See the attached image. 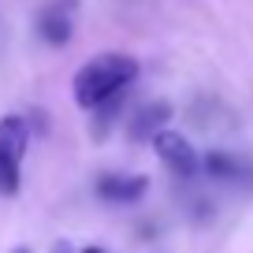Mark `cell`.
<instances>
[{
  "label": "cell",
  "mask_w": 253,
  "mask_h": 253,
  "mask_svg": "<svg viewBox=\"0 0 253 253\" xmlns=\"http://www.w3.org/2000/svg\"><path fill=\"white\" fill-rule=\"evenodd\" d=\"M82 253H104V250H97V246H89V250H82Z\"/></svg>",
  "instance_id": "obj_8"
},
{
  "label": "cell",
  "mask_w": 253,
  "mask_h": 253,
  "mask_svg": "<svg viewBox=\"0 0 253 253\" xmlns=\"http://www.w3.org/2000/svg\"><path fill=\"white\" fill-rule=\"evenodd\" d=\"M145 190H149V179L142 175H101L97 179V194L112 205H134L145 198Z\"/></svg>",
  "instance_id": "obj_6"
},
{
  "label": "cell",
  "mask_w": 253,
  "mask_h": 253,
  "mask_svg": "<svg viewBox=\"0 0 253 253\" xmlns=\"http://www.w3.org/2000/svg\"><path fill=\"white\" fill-rule=\"evenodd\" d=\"M149 142H153V149H157V157L164 160V168H171V171L182 175V179L198 175L201 157H198V149H194V145H190L186 138L179 134V130H164V126H160V130L149 138Z\"/></svg>",
  "instance_id": "obj_3"
},
{
  "label": "cell",
  "mask_w": 253,
  "mask_h": 253,
  "mask_svg": "<svg viewBox=\"0 0 253 253\" xmlns=\"http://www.w3.org/2000/svg\"><path fill=\"white\" fill-rule=\"evenodd\" d=\"M168 116H171V108H168L164 101L145 104V108H138V116L130 119V134H134L138 142H145V138H153V134L160 130V126L168 123Z\"/></svg>",
  "instance_id": "obj_7"
},
{
  "label": "cell",
  "mask_w": 253,
  "mask_h": 253,
  "mask_svg": "<svg viewBox=\"0 0 253 253\" xmlns=\"http://www.w3.org/2000/svg\"><path fill=\"white\" fill-rule=\"evenodd\" d=\"M11 253H30V250H23V246H19V250H11Z\"/></svg>",
  "instance_id": "obj_9"
},
{
  "label": "cell",
  "mask_w": 253,
  "mask_h": 253,
  "mask_svg": "<svg viewBox=\"0 0 253 253\" xmlns=\"http://www.w3.org/2000/svg\"><path fill=\"white\" fill-rule=\"evenodd\" d=\"M75 11H79V0H48L38 15V34L48 45H67L75 34Z\"/></svg>",
  "instance_id": "obj_4"
},
{
  "label": "cell",
  "mask_w": 253,
  "mask_h": 253,
  "mask_svg": "<svg viewBox=\"0 0 253 253\" xmlns=\"http://www.w3.org/2000/svg\"><path fill=\"white\" fill-rule=\"evenodd\" d=\"M205 171L220 182H231V186H250L253 190V160L238 157V153H223L212 149L205 157Z\"/></svg>",
  "instance_id": "obj_5"
},
{
  "label": "cell",
  "mask_w": 253,
  "mask_h": 253,
  "mask_svg": "<svg viewBox=\"0 0 253 253\" xmlns=\"http://www.w3.org/2000/svg\"><path fill=\"white\" fill-rule=\"evenodd\" d=\"M30 145V123L23 116H4L0 119V194L19 190V164Z\"/></svg>",
  "instance_id": "obj_2"
},
{
  "label": "cell",
  "mask_w": 253,
  "mask_h": 253,
  "mask_svg": "<svg viewBox=\"0 0 253 253\" xmlns=\"http://www.w3.org/2000/svg\"><path fill=\"white\" fill-rule=\"evenodd\" d=\"M138 79V60L134 56H123V52H104L93 56L89 63H82L79 75L71 82V93L79 101V108H104L112 97H119L130 82Z\"/></svg>",
  "instance_id": "obj_1"
}]
</instances>
